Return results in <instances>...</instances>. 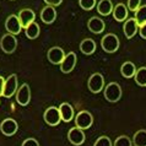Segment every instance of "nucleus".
Here are the masks:
<instances>
[{
	"mask_svg": "<svg viewBox=\"0 0 146 146\" xmlns=\"http://www.w3.org/2000/svg\"><path fill=\"white\" fill-rule=\"evenodd\" d=\"M133 145V141L129 139V137L127 135H120L115 139L114 144H113V146H131Z\"/></svg>",
	"mask_w": 146,
	"mask_h": 146,
	"instance_id": "bb28decb",
	"label": "nucleus"
},
{
	"mask_svg": "<svg viewBox=\"0 0 146 146\" xmlns=\"http://www.w3.org/2000/svg\"><path fill=\"white\" fill-rule=\"evenodd\" d=\"M113 4L111 0H100L97 4V11L102 16H108L111 13H113Z\"/></svg>",
	"mask_w": 146,
	"mask_h": 146,
	"instance_id": "412c9836",
	"label": "nucleus"
},
{
	"mask_svg": "<svg viewBox=\"0 0 146 146\" xmlns=\"http://www.w3.org/2000/svg\"><path fill=\"white\" fill-rule=\"evenodd\" d=\"M17 91V75L16 74H11L9 78L5 79V86H4V97H10L14 96V93Z\"/></svg>",
	"mask_w": 146,
	"mask_h": 146,
	"instance_id": "1a4fd4ad",
	"label": "nucleus"
},
{
	"mask_svg": "<svg viewBox=\"0 0 146 146\" xmlns=\"http://www.w3.org/2000/svg\"><path fill=\"white\" fill-rule=\"evenodd\" d=\"M120 72H121V75L127 79L134 78V75H135V72H136V66L134 65V63H131V62H125L121 64Z\"/></svg>",
	"mask_w": 146,
	"mask_h": 146,
	"instance_id": "4be33fe9",
	"label": "nucleus"
},
{
	"mask_svg": "<svg viewBox=\"0 0 146 146\" xmlns=\"http://www.w3.org/2000/svg\"><path fill=\"white\" fill-rule=\"evenodd\" d=\"M35 17H36V14H35V11L31 9H22L19 13V20L23 28H26L28 25H31L32 22H35Z\"/></svg>",
	"mask_w": 146,
	"mask_h": 146,
	"instance_id": "dca6fc26",
	"label": "nucleus"
},
{
	"mask_svg": "<svg viewBox=\"0 0 146 146\" xmlns=\"http://www.w3.org/2000/svg\"><path fill=\"white\" fill-rule=\"evenodd\" d=\"M87 27H88V30H90L92 33L100 35V33H102V32L104 31L106 25H104V21L102 19L97 17V16H92V17L87 21Z\"/></svg>",
	"mask_w": 146,
	"mask_h": 146,
	"instance_id": "4468645a",
	"label": "nucleus"
},
{
	"mask_svg": "<svg viewBox=\"0 0 146 146\" xmlns=\"http://www.w3.org/2000/svg\"><path fill=\"white\" fill-rule=\"evenodd\" d=\"M76 63H78V58H76V54L74 52H70L65 55V58L60 64V70L64 74H69L74 70V68L76 66Z\"/></svg>",
	"mask_w": 146,
	"mask_h": 146,
	"instance_id": "9d476101",
	"label": "nucleus"
},
{
	"mask_svg": "<svg viewBox=\"0 0 146 146\" xmlns=\"http://www.w3.org/2000/svg\"><path fill=\"white\" fill-rule=\"evenodd\" d=\"M5 28H6L7 33H11V35L15 36V35H19L23 27H22L21 22H20V20H19V16L10 15L5 21Z\"/></svg>",
	"mask_w": 146,
	"mask_h": 146,
	"instance_id": "6e6552de",
	"label": "nucleus"
},
{
	"mask_svg": "<svg viewBox=\"0 0 146 146\" xmlns=\"http://www.w3.org/2000/svg\"><path fill=\"white\" fill-rule=\"evenodd\" d=\"M68 139L72 145L80 146V145H82L85 141V133L82 129H80L78 127L71 128L68 133Z\"/></svg>",
	"mask_w": 146,
	"mask_h": 146,
	"instance_id": "ddd939ff",
	"label": "nucleus"
},
{
	"mask_svg": "<svg viewBox=\"0 0 146 146\" xmlns=\"http://www.w3.org/2000/svg\"><path fill=\"white\" fill-rule=\"evenodd\" d=\"M16 101L20 106H27L31 101V88L27 84H22L16 91Z\"/></svg>",
	"mask_w": 146,
	"mask_h": 146,
	"instance_id": "0eeeda50",
	"label": "nucleus"
},
{
	"mask_svg": "<svg viewBox=\"0 0 146 146\" xmlns=\"http://www.w3.org/2000/svg\"><path fill=\"white\" fill-rule=\"evenodd\" d=\"M131 141L134 146H146V130L145 129L137 130L134 134Z\"/></svg>",
	"mask_w": 146,
	"mask_h": 146,
	"instance_id": "b1692460",
	"label": "nucleus"
},
{
	"mask_svg": "<svg viewBox=\"0 0 146 146\" xmlns=\"http://www.w3.org/2000/svg\"><path fill=\"white\" fill-rule=\"evenodd\" d=\"M104 98L108 102H118L121 98V87L119 86V84L117 82H111L104 87Z\"/></svg>",
	"mask_w": 146,
	"mask_h": 146,
	"instance_id": "f03ea898",
	"label": "nucleus"
},
{
	"mask_svg": "<svg viewBox=\"0 0 146 146\" xmlns=\"http://www.w3.org/2000/svg\"><path fill=\"white\" fill-rule=\"evenodd\" d=\"M80 50L81 53H84L85 55H91L95 53L96 50V43L95 40L91 38H85L82 42L80 43Z\"/></svg>",
	"mask_w": 146,
	"mask_h": 146,
	"instance_id": "aec40b11",
	"label": "nucleus"
},
{
	"mask_svg": "<svg viewBox=\"0 0 146 146\" xmlns=\"http://www.w3.org/2000/svg\"><path fill=\"white\" fill-rule=\"evenodd\" d=\"M39 32H40V27L38 23H36V22H32L31 25H28L25 28L26 37L30 39H36L39 36Z\"/></svg>",
	"mask_w": 146,
	"mask_h": 146,
	"instance_id": "5701e85b",
	"label": "nucleus"
},
{
	"mask_svg": "<svg viewBox=\"0 0 146 146\" xmlns=\"http://www.w3.org/2000/svg\"><path fill=\"white\" fill-rule=\"evenodd\" d=\"M136 85H139L141 87L146 86V66H141L136 70L135 75H134Z\"/></svg>",
	"mask_w": 146,
	"mask_h": 146,
	"instance_id": "393cba45",
	"label": "nucleus"
},
{
	"mask_svg": "<svg viewBox=\"0 0 146 146\" xmlns=\"http://www.w3.org/2000/svg\"><path fill=\"white\" fill-rule=\"evenodd\" d=\"M21 146H39V143L36 139H33V137H28V139L23 141Z\"/></svg>",
	"mask_w": 146,
	"mask_h": 146,
	"instance_id": "7c9ffc66",
	"label": "nucleus"
},
{
	"mask_svg": "<svg viewBox=\"0 0 146 146\" xmlns=\"http://www.w3.org/2000/svg\"><path fill=\"white\" fill-rule=\"evenodd\" d=\"M140 3H141V0H128V9L135 13V11L139 9Z\"/></svg>",
	"mask_w": 146,
	"mask_h": 146,
	"instance_id": "c756f323",
	"label": "nucleus"
},
{
	"mask_svg": "<svg viewBox=\"0 0 146 146\" xmlns=\"http://www.w3.org/2000/svg\"><path fill=\"white\" fill-rule=\"evenodd\" d=\"M4 86H5V79L0 76V96H3L4 93Z\"/></svg>",
	"mask_w": 146,
	"mask_h": 146,
	"instance_id": "72a5a7b5",
	"label": "nucleus"
},
{
	"mask_svg": "<svg viewBox=\"0 0 146 146\" xmlns=\"http://www.w3.org/2000/svg\"><path fill=\"white\" fill-rule=\"evenodd\" d=\"M135 21L136 23L140 26H143L144 23H146V4L145 5H141L139 6V9L135 11Z\"/></svg>",
	"mask_w": 146,
	"mask_h": 146,
	"instance_id": "a878e982",
	"label": "nucleus"
},
{
	"mask_svg": "<svg viewBox=\"0 0 146 146\" xmlns=\"http://www.w3.org/2000/svg\"><path fill=\"white\" fill-rule=\"evenodd\" d=\"M19 129V125H17V121L13 118H6L1 121L0 124V131H1L4 135L6 136H13L14 134H16Z\"/></svg>",
	"mask_w": 146,
	"mask_h": 146,
	"instance_id": "f8f14e48",
	"label": "nucleus"
},
{
	"mask_svg": "<svg viewBox=\"0 0 146 146\" xmlns=\"http://www.w3.org/2000/svg\"><path fill=\"white\" fill-rule=\"evenodd\" d=\"M44 3H46L47 5H49V6L55 7V6L60 5V4L63 3V0H44Z\"/></svg>",
	"mask_w": 146,
	"mask_h": 146,
	"instance_id": "2f4dec72",
	"label": "nucleus"
},
{
	"mask_svg": "<svg viewBox=\"0 0 146 146\" xmlns=\"http://www.w3.org/2000/svg\"><path fill=\"white\" fill-rule=\"evenodd\" d=\"M0 48L3 49L4 53H7V54L14 53L16 48H17V39L11 33L4 35L1 39H0Z\"/></svg>",
	"mask_w": 146,
	"mask_h": 146,
	"instance_id": "20e7f679",
	"label": "nucleus"
},
{
	"mask_svg": "<svg viewBox=\"0 0 146 146\" xmlns=\"http://www.w3.org/2000/svg\"><path fill=\"white\" fill-rule=\"evenodd\" d=\"M92 123H93V117L88 111H81L75 117V125L78 128L82 129V130L91 128Z\"/></svg>",
	"mask_w": 146,
	"mask_h": 146,
	"instance_id": "423d86ee",
	"label": "nucleus"
},
{
	"mask_svg": "<svg viewBox=\"0 0 146 146\" xmlns=\"http://www.w3.org/2000/svg\"><path fill=\"white\" fill-rule=\"evenodd\" d=\"M43 119L44 121L50 125V127H56L60 120H62V117H60V112H59V108L58 107H48L46 111H44V114H43Z\"/></svg>",
	"mask_w": 146,
	"mask_h": 146,
	"instance_id": "39448f33",
	"label": "nucleus"
},
{
	"mask_svg": "<svg viewBox=\"0 0 146 146\" xmlns=\"http://www.w3.org/2000/svg\"><path fill=\"white\" fill-rule=\"evenodd\" d=\"M40 19H42V21L44 23H53L56 19V10L54 9L53 6H44L42 11H40Z\"/></svg>",
	"mask_w": 146,
	"mask_h": 146,
	"instance_id": "f3484780",
	"label": "nucleus"
},
{
	"mask_svg": "<svg viewBox=\"0 0 146 146\" xmlns=\"http://www.w3.org/2000/svg\"><path fill=\"white\" fill-rule=\"evenodd\" d=\"M96 4H97L96 0H79V5L86 11L92 10L96 6Z\"/></svg>",
	"mask_w": 146,
	"mask_h": 146,
	"instance_id": "cd10ccee",
	"label": "nucleus"
},
{
	"mask_svg": "<svg viewBox=\"0 0 146 146\" xmlns=\"http://www.w3.org/2000/svg\"><path fill=\"white\" fill-rule=\"evenodd\" d=\"M93 146H112V141H111V139H109L108 136L102 135L95 141Z\"/></svg>",
	"mask_w": 146,
	"mask_h": 146,
	"instance_id": "c85d7f7f",
	"label": "nucleus"
},
{
	"mask_svg": "<svg viewBox=\"0 0 146 146\" xmlns=\"http://www.w3.org/2000/svg\"><path fill=\"white\" fill-rule=\"evenodd\" d=\"M87 87L92 93H98L104 88V78L100 72L92 74L87 81Z\"/></svg>",
	"mask_w": 146,
	"mask_h": 146,
	"instance_id": "7ed1b4c3",
	"label": "nucleus"
},
{
	"mask_svg": "<svg viewBox=\"0 0 146 146\" xmlns=\"http://www.w3.org/2000/svg\"><path fill=\"white\" fill-rule=\"evenodd\" d=\"M137 30H139V25L136 23L135 19H128L123 25V32L128 39H131L136 35Z\"/></svg>",
	"mask_w": 146,
	"mask_h": 146,
	"instance_id": "2eb2a0df",
	"label": "nucleus"
},
{
	"mask_svg": "<svg viewBox=\"0 0 146 146\" xmlns=\"http://www.w3.org/2000/svg\"><path fill=\"white\" fill-rule=\"evenodd\" d=\"M59 108V112H60V117H62V120L63 121H70L72 118H74V108L71 107L70 103L68 102H64L62 103Z\"/></svg>",
	"mask_w": 146,
	"mask_h": 146,
	"instance_id": "6ab92c4d",
	"label": "nucleus"
},
{
	"mask_svg": "<svg viewBox=\"0 0 146 146\" xmlns=\"http://www.w3.org/2000/svg\"><path fill=\"white\" fill-rule=\"evenodd\" d=\"M139 33H140V36H141V38L146 39V23H144L143 26L139 27Z\"/></svg>",
	"mask_w": 146,
	"mask_h": 146,
	"instance_id": "473e14b6",
	"label": "nucleus"
},
{
	"mask_svg": "<svg viewBox=\"0 0 146 146\" xmlns=\"http://www.w3.org/2000/svg\"><path fill=\"white\" fill-rule=\"evenodd\" d=\"M128 7L124 5V4H117V5L113 7V17H114L115 21H127L128 20Z\"/></svg>",
	"mask_w": 146,
	"mask_h": 146,
	"instance_id": "a211bd4d",
	"label": "nucleus"
},
{
	"mask_svg": "<svg viewBox=\"0 0 146 146\" xmlns=\"http://www.w3.org/2000/svg\"><path fill=\"white\" fill-rule=\"evenodd\" d=\"M65 53H64L63 48L60 47H52L49 50H48L47 53V58L48 60L54 64V65H60L62 64V62L64 60V58H65Z\"/></svg>",
	"mask_w": 146,
	"mask_h": 146,
	"instance_id": "9b49d317",
	"label": "nucleus"
},
{
	"mask_svg": "<svg viewBox=\"0 0 146 146\" xmlns=\"http://www.w3.org/2000/svg\"><path fill=\"white\" fill-rule=\"evenodd\" d=\"M101 47L107 53H114L119 48V38L114 33H107L101 39Z\"/></svg>",
	"mask_w": 146,
	"mask_h": 146,
	"instance_id": "f257e3e1",
	"label": "nucleus"
}]
</instances>
